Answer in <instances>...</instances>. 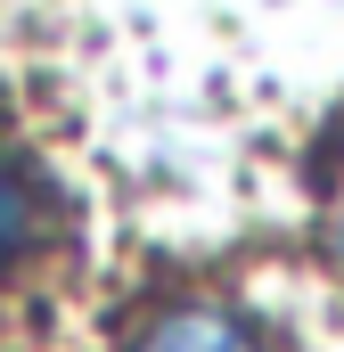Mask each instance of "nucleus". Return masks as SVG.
Masks as SVG:
<instances>
[{
	"label": "nucleus",
	"mask_w": 344,
	"mask_h": 352,
	"mask_svg": "<svg viewBox=\"0 0 344 352\" xmlns=\"http://www.w3.org/2000/svg\"><path fill=\"white\" fill-rule=\"evenodd\" d=\"M131 352H262V336L246 320H230L222 303H172L140 328Z\"/></svg>",
	"instance_id": "obj_1"
},
{
	"label": "nucleus",
	"mask_w": 344,
	"mask_h": 352,
	"mask_svg": "<svg viewBox=\"0 0 344 352\" xmlns=\"http://www.w3.org/2000/svg\"><path fill=\"white\" fill-rule=\"evenodd\" d=\"M33 238H41V188H33L25 164L0 156V263L33 254Z\"/></svg>",
	"instance_id": "obj_2"
},
{
	"label": "nucleus",
	"mask_w": 344,
	"mask_h": 352,
	"mask_svg": "<svg viewBox=\"0 0 344 352\" xmlns=\"http://www.w3.org/2000/svg\"><path fill=\"white\" fill-rule=\"evenodd\" d=\"M336 263H344V205H336Z\"/></svg>",
	"instance_id": "obj_3"
}]
</instances>
